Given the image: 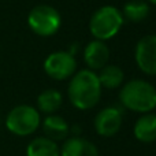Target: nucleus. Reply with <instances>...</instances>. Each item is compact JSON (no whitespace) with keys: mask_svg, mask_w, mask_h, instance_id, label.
Wrapping results in <instances>:
<instances>
[{"mask_svg":"<svg viewBox=\"0 0 156 156\" xmlns=\"http://www.w3.org/2000/svg\"><path fill=\"white\" fill-rule=\"evenodd\" d=\"M101 85L94 71L85 69L76 73L69 83L67 94L71 104L78 110H90L101 97Z\"/></svg>","mask_w":156,"mask_h":156,"instance_id":"1","label":"nucleus"},{"mask_svg":"<svg viewBox=\"0 0 156 156\" xmlns=\"http://www.w3.org/2000/svg\"><path fill=\"white\" fill-rule=\"evenodd\" d=\"M119 100L127 110L148 114L156 108V88L148 81L132 80L122 86Z\"/></svg>","mask_w":156,"mask_h":156,"instance_id":"2","label":"nucleus"},{"mask_svg":"<svg viewBox=\"0 0 156 156\" xmlns=\"http://www.w3.org/2000/svg\"><path fill=\"white\" fill-rule=\"evenodd\" d=\"M123 22V15L116 7L103 5L93 12L89 21V30L96 40L105 41L118 34Z\"/></svg>","mask_w":156,"mask_h":156,"instance_id":"3","label":"nucleus"},{"mask_svg":"<svg viewBox=\"0 0 156 156\" xmlns=\"http://www.w3.org/2000/svg\"><path fill=\"white\" fill-rule=\"evenodd\" d=\"M41 123V116L38 110L27 104L14 107L5 118V126L15 136H30L38 129Z\"/></svg>","mask_w":156,"mask_h":156,"instance_id":"4","label":"nucleus"},{"mask_svg":"<svg viewBox=\"0 0 156 156\" xmlns=\"http://www.w3.org/2000/svg\"><path fill=\"white\" fill-rule=\"evenodd\" d=\"M27 23L36 34L41 37H49L59 30L62 19H60V14L54 7L40 4L30 10L27 15Z\"/></svg>","mask_w":156,"mask_h":156,"instance_id":"5","label":"nucleus"},{"mask_svg":"<svg viewBox=\"0 0 156 156\" xmlns=\"http://www.w3.org/2000/svg\"><path fill=\"white\" fill-rule=\"evenodd\" d=\"M77 70V60L74 55L67 51H58L51 54L44 62V71L47 76L56 81H63L73 77Z\"/></svg>","mask_w":156,"mask_h":156,"instance_id":"6","label":"nucleus"},{"mask_svg":"<svg viewBox=\"0 0 156 156\" xmlns=\"http://www.w3.org/2000/svg\"><path fill=\"white\" fill-rule=\"evenodd\" d=\"M136 63L143 73L156 76V34L143 37L136 45Z\"/></svg>","mask_w":156,"mask_h":156,"instance_id":"7","label":"nucleus"},{"mask_svg":"<svg viewBox=\"0 0 156 156\" xmlns=\"http://www.w3.org/2000/svg\"><path fill=\"white\" fill-rule=\"evenodd\" d=\"M122 126V112L116 107H107L101 110L94 118V129L101 137H112Z\"/></svg>","mask_w":156,"mask_h":156,"instance_id":"8","label":"nucleus"},{"mask_svg":"<svg viewBox=\"0 0 156 156\" xmlns=\"http://www.w3.org/2000/svg\"><path fill=\"white\" fill-rule=\"evenodd\" d=\"M110 59V49L104 41L93 40L83 49V60L89 70H101Z\"/></svg>","mask_w":156,"mask_h":156,"instance_id":"9","label":"nucleus"},{"mask_svg":"<svg viewBox=\"0 0 156 156\" xmlns=\"http://www.w3.org/2000/svg\"><path fill=\"white\" fill-rule=\"evenodd\" d=\"M60 156H99V151L93 143L76 136L66 138L60 148Z\"/></svg>","mask_w":156,"mask_h":156,"instance_id":"10","label":"nucleus"},{"mask_svg":"<svg viewBox=\"0 0 156 156\" xmlns=\"http://www.w3.org/2000/svg\"><path fill=\"white\" fill-rule=\"evenodd\" d=\"M43 130L45 133L47 138L52 141H62L66 140L70 134V126L69 123L58 115H48L43 122Z\"/></svg>","mask_w":156,"mask_h":156,"instance_id":"11","label":"nucleus"},{"mask_svg":"<svg viewBox=\"0 0 156 156\" xmlns=\"http://www.w3.org/2000/svg\"><path fill=\"white\" fill-rule=\"evenodd\" d=\"M134 137L141 143H152L156 140V115L144 114L136 121L133 127Z\"/></svg>","mask_w":156,"mask_h":156,"instance_id":"12","label":"nucleus"},{"mask_svg":"<svg viewBox=\"0 0 156 156\" xmlns=\"http://www.w3.org/2000/svg\"><path fill=\"white\" fill-rule=\"evenodd\" d=\"M26 156H60V148L47 137H37L29 143Z\"/></svg>","mask_w":156,"mask_h":156,"instance_id":"13","label":"nucleus"},{"mask_svg":"<svg viewBox=\"0 0 156 156\" xmlns=\"http://www.w3.org/2000/svg\"><path fill=\"white\" fill-rule=\"evenodd\" d=\"M99 82L101 85V88L105 89H115L123 83L125 74L119 66L116 65H105L104 67L100 70V73L97 74Z\"/></svg>","mask_w":156,"mask_h":156,"instance_id":"14","label":"nucleus"},{"mask_svg":"<svg viewBox=\"0 0 156 156\" xmlns=\"http://www.w3.org/2000/svg\"><path fill=\"white\" fill-rule=\"evenodd\" d=\"M63 103L62 93L56 89H47L41 92L37 97V107L38 111L44 114H54L60 108Z\"/></svg>","mask_w":156,"mask_h":156,"instance_id":"15","label":"nucleus"},{"mask_svg":"<svg viewBox=\"0 0 156 156\" xmlns=\"http://www.w3.org/2000/svg\"><path fill=\"white\" fill-rule=\"evenodd\" d=\"M149 5L144 0H130L123 5V18L130 22H141L148 16Z\"/></svg>","mask_w":156,"mask_h":156,"instance_id":"16","label":"nucleus"},{"mask_svg":"<svg viewBox=\"0 0 156 156\" xmlns=\"http://www.w3.org/2000/svg\"><path fill=\"white\" fill-rule=\"evenodd\" d=\"M148 2H149V3H152V4H155V5H156V0H148Z\"/></svg>","mask_w":156,"mask_h":156,"instance_id":"17","label":"nucleus"}]
</instances>
